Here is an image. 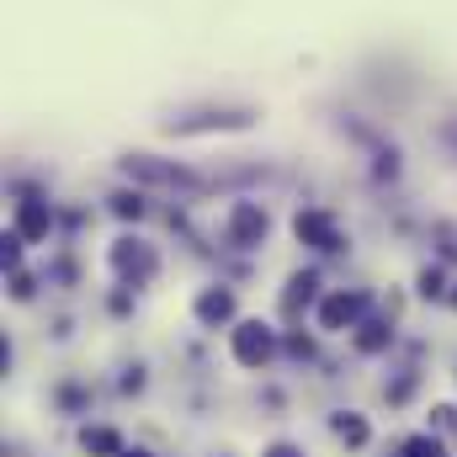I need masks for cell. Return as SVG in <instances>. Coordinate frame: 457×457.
I'll list each match as a JSON object with an SVG mask.
<instances>
[{
    "label": "cell",
    "mask_w": 457,
    "mask_h": 457,
    "mask_svg": "<svg viewBox=\"0 0 457 457\" xmlns=\"http://www.w3.org/2000/svg\"><path fill=\"white\" fill-rule=\"evenodd\" d=\"M271 351H277V341H271V330H266V325H255V320H250V325H239V330H234V356H239L245 367H261Z\"/></svg>",
    "instance_id": "obj_1"
},
{
    "label": "cell",
    "mask_w": 457,
    "mask_h": 457,
    "mask_svg": "<svg viewBox=\"0 0 457 457\" xmlns=\"http://www.w3.org/2000/svg\"><path fill=\"white\" fill-rule=\"evenodd\" d=\"M361 309H367V298H361V293H336V298H325L320 325H325V330H345L351 320H361Z\"/></svg>",
    "instance_id": "obj_2"
},
{
    "label": "cell",
    "mask_w": 457,
    "mask_h": 457,
    "mask_svg": "<svg viewBox=\"0 0 457 457\" xmlns=\"http://www.w3.org/2000/svg\"><path fill=\"white\" fill-rule=\"evenodd\" d=\"M128 176H144V181H170V187H197V176H192V170L160 165V160H149V154H133V160H128Z\"/></svg>",
    "instance_id": "obj_3"
},
{
    "label": "cell",
    "mask_w": 457,
    "mask_h": 457,
    "mask_svg": "<svg viewBox=\"0 0 457 457\" xmlns=\"http://www.w3.org/2000/svg\"><path fill=\"white\" fill-rule=\"evenodd\" d=\"M228 234H234V245H261V234H266V213H261L255 203H239L234 219H228Z\"/></svg>",
    "instance_id": "obj_4"
},
{
    "label": "cell",
    "mask_w": 457,
    "mask_h": 457,
    "mask_svg": "<svg viewBox=\"0 0 457 457\" xmlns=\"http://www.w3.org/2000/svg\"><path fill=\"white\" fill-rule=\"evenodd\" d=\"M298 239H309V245H320V250H336L341 239H336V224L325 219V213H298Z\"/></svg>",
    "instance_id": "obj_5"
},
{
    "label": "cell",
    "mask_w": 457,
    "mask_h": 457,
    "mask_svg": "<svg viewBox=\"0 0 457 457\" xmlns=\"http://www.w3.org/2000/svg\"><path fill=\"white\" fill-rule=\"evenodd\" d=\"M112 261H117V271H128V277H138V282H144V277L154 271V255H149V250H138L133 239H122V245H117Z\"/></svg>",
    "instance_id": "obj_6"
},
{
    "label": "cell",
    "mask_w": 457,
    "mask_h": 457,
    "mask_svg": "<svg viewBox=\"0 0 457 457\" xmlns=\"http://www.w3.org/2000/svg\"><path fill=\"white\" fill-rule=\"evenodd\" d=\"M48 224H54V219H48V208H43V203H21V219H16L21 239H43Z\"/></svg>",
    "instance_id": "obj_7"
},
{
    "label": "cell",
    "mask_w": 457,
    "mask_h": 457,
    "mask_svg": "<svg viewBox=\"0 0 457 457\" xmlns=\"http://www.w3.org/2000/svg\"><path fill=\"white\" fill-rule=\"evenodd\" d=\"M228 314H234V298H228V293H203V298H197V320L219 325V320H228Z\"/></svg>",
    "instance_id": "obj_8"
},
{
    "label": "cell",
    "mask_w": 457,
    "mask_h": 457,
    "mask_svg": "<svg viewBox=\"0 0 457 457\" xmlns=\"http://www.w3.org/2000/svg\"><path fill=\"white\" fill-rule=\"evenodd\" d=\"M336 431H341V436L351 442V447H361V442H367V426H361L356 415H341V420H336Z\"/></svg>",
    "instance_id": "obj_9"
},
{
    "label": "cell",
    "mask_w": 457,
    "mask_h": 457,
    "mask_svg": "<svg viewBox=\"0 0 457 457\" xmlns=\"http://www.w3.org/2000/svg\"><path fill=\"white\" fill-rule=\"evenodd\" d=\"M86 453H117V431H86Z\"/></svg>",
    "instance_id": "obj_10"
},
{
    "label": "cell",
    "mask_w": 457,
    "mask_h": 457,
    "mask_svg": "<svg viewBox=\"0 0 457 457\" xmlns=\"http://www.w3.org/2000/svg\"><path fill=\"white\" fill-rule=\"evenodd\" d=\"M404 457H442V442H431V436H415V442H404Z\"/></svg>",
    "instance_id": "obj_11"
},
{
    "label": "cell",
    "mask_w": 457,
    "mask_h": 457,
    "mask_svg": "<svg viewBox=\"0 0 457 457\" xmlns=\"http://www.w3.org/2000/svg\"><path fill=\"white\" fill-rule=\"evenodd\" d=\"M383 341H388V325H361V341L356 345H361V351H378Z\"/></svg>",
    "instance_id": "obj_12"
},
{
    "label": "cell",
    "mask_w": 457,
    "mask_h": 457,
    "mask_svg": "<svg viewBox=\"0 0 457 457\" xmlns=\"http://www.w3.org/2000/svg\"><path fill=\"white\" fill-rule=\"evenodd\" d=\"M117 213H122V219H138V213H144V203H138V197H117Z\"/></svg>",
    "instance_id": "obj_13"
},
{
    "label": "cell",
    "mask_w": 457,
    "mask_h": 457,
    "mask_svg": "<svg viewBox=\"0 0 457 457\" xmlns=\"http://www.w3.org/2000/svg\"><path fill=\"white\" fill-rule=\"evenodd\" d=\"M420 293L436 298V293H442V271H426V277H420Z\"/></svg>",
    "instance_id": "obj_14"
},
{
    "label": "cell",
    "mask_w": 457,
    "mask_h": 457,
    "mask_svg": "<svg viewBox=\"0 0 457 457\" xmlns=\"http://www.w3.org/2000/svg\"><path fill=\"white\" fill-rule=\"evenodd\" d=\"M266 457H298V453H293V447H271Z\"/></svg>",
    "instance_id": "obj_15"
},
{
    "label": "cell",
    "mask_w": 457,
    "mask_h": 457,
    "mask_svg": "<svg viewBox=\"0 0 457 457\" xmlns=\"http://www.w3.org/2000/svg\"><path fill=\"white\" fill-rule=\"evenodd\" d=\"M128 457H144V453H128Z\"/></svg>",
    "instance_id": "obj_16"
}]
</instances>
